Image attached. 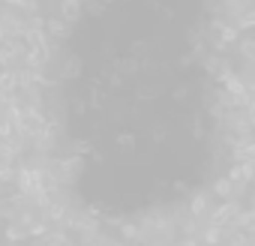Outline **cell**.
<instances>
[{
	"label": "cell",
	"mask_w": 255,
	"mask_h": 246,
	"mask_svg": "<svg viewBox=\"0 0 255 246\" xmlns=\"http://www.w3.org/2000/svg\"><path fill=\"white\" fill-rule=\"evenodd\" d=\"M240 246H252V243H249V240H243V243H240Z\"/></svg>",
	"instance_id": "8992f818"
},
{
	"label": "cell",
	"mask_w": 255,
	"mask_h": 246,
	"mask_svg": "<svg viewBox=\"0 0 255 246\" xmlns=\"http://www.w3.org/2000/svg\"><path fill=\"white\" fill-rule=\"evenodd\" d=\"M234 219H237V207H234V204H231V207L225 204V207H219V210H216L213 225H219V228H222V225H228V222H234Z\"/></svg>",
	"instance_id": "6da1fadb"
},
{
	"label": "cell",
	"mask_w": 255,
	"mask_h": 246,
	"mask_svg": "<svg viewBox=\"0 0 255 246\" xmlns=\"http://www.w3.org/2000/svg\"><path fill=\"white\" fill-rule=\"evenodd\" d=\"M123 240L141 243V240H144V237H141V228H135V225H123Z\"/></svg>",
	"instance_id": "3957f363"
},
{
	"label": "cell",
	"mask_w": 255,
	"mask_h": 246,
	"mask_svg": "<svg viewBox=\"0 0 255 246\" xmlns=\"http://www.w3.org/2000/svg\"><path fill=\"white\" fill-rule=\"evenodd\" d=\"M219 243H222V228H219V225L207 228V231L201 234V240H198V246H219Z\"/></svg>",
	"instance_id": "7a4b0ae2"
},
{
	"label": "cell",
	"mask_w": 255,
	"mask_h": 246,
	"mask_svg": "<svg viewBox=\"0 0 255 246\" xmlns=\"http://www.w3.org/2000/svg\"><path fill=\"white\" fill-rule=\"evenodd\" d=\"M6 237H9V243H18V240H24V228L9 225V228H6Z\"/></svg>",
	"instance_id": "277c9868"
},
{
	"label": "cell",
	"mask_w": 255,
	"mask_h": 246,
	"mask_svg": "<svg viewBox=\"0 0 255 246\" xmlns=\"http://www.w3.org/2000/svg\"><path fill=\"white\" fill-rule=\"evenodd\" d=\"M204 210V198H195V204H192V213H201Z\"/></svg>",
	"instance_id": "5b68a950"
}]
</instances>
